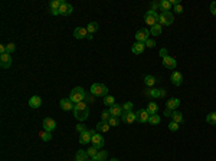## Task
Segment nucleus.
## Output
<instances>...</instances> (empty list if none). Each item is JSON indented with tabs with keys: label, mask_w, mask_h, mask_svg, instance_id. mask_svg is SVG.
Returning a JSON list of instances; mask_svg holds the SVG:
<instances>
[{
	"label": "nucleus",
	"mask_w": 216,
	"mask_h": 161,
	"mask_svg": "<svg viewBox=\"0 0 216 161\" xmlns=\"http://www.w3.org/2000/svg\"><path fill=\"white\" fill-rule=\"evenodd\" d=\"M74 115L75 118L78 121H85L90 115V108H88V104L86 102H78L75 104V108H74Z\"/></svg>",
	"instance_id": "f257e3e1"
},
{
	"label": "nucleus",
	"mask_w": 216,
	"mask_h": 161,
	"mask_svg": "<svg viewBox=\"0 0 216 161\" xmlns=\"http://www.w3.org/2000/svg\"><path fill=\"white\" fill-rule=\"evenodd\" d=\"M85 98H86V92H85V89H84L82 86H76V88H74V89L71 91V94H69V99H71L74 104L82 102Z\"/></svg>",
	"instance_id": "f03ea898"
},
{
	"label": "nucleus",
	"mask_w": 216,
	"mask_h": 161,
	"mask_svg": "<svg viewBox=\"0 0 216 161\" xmlns=\"http://www.w3.org/2000/svg\"><path fill=\"white\" fill-rule=\"evenodd\" d=\"M91 94L94 97H107L108 95V88L104 85V83H94L91 86Z\"/></svg>",
	"instance_id": "7ed1b4c3"
},
{
	"label": "nucleus",
	"mask_w": 216,
	"mask_h": 161,
	"mask_svg": "<svg viewBox=\"0 0 216 161\" xmlns=\"http://www.w3.org/2000/svg\"><path fill=\"white\" fill-rule=\"evenodd\" d=\"M159 22H160L161 26H170L171 23L174 22V16H173L171 12H161Z\"/></svg>",
	"instance_id": "20e7f679"
},
{
	"label": "nucleus",
	"mask_w": 216,
	"mask_h": 161,
	"mask_svg": "<svg viewBox=\"0 0 216 161\" xmlns=\"http://www.w3.org/2000/svg\"><path fill=\"white\" fill-rule=\"evenodd\" d=\"M159 19H160V16L157 15V12H153V10H149L147 13H145V16H144L145 23H147L149 26H151V27L159 23Z\"/></svg>",
	"instance_id": "39448f33"
},
{
	"label": "nucleus",
	"mask_w": 216,
	"mask_h": 161,
	"mask_svg": "<svg viewBox=\"0 0 216 161\" xmlns=\"http://www.w3.org/2000/svg\"><path fill=\"white\" fill-rule=\"evenodd\" d=\"M95 134H97V130H86L85 132L79 134V144H88Z\"/></svg>",
	"instance_id": "423d86ee"
},
{
	"label": "nucleus",
	"mask_w": 216,
	"mask_h": 161,
	"mask_svg": "<svg viewBox=\"0 0 216 161\" xmlns=\"http://www.w3.org/2000/svg\"><path fill=\"white\" fill-rule=\"evenodd\" d=\"M166 89H145L144 91V95L145 97H150V98H164L166 97Z\"/></svg>",
	"instance_id": "0eeeda50"
},
{
	"label": "nucleus",
	"mask_w": 216,
	"mask_h": 161,
	"mask_svg": "<svg viewBox=\"0 0 216 161\" xmlns=\"http://www.w3.org/2000/svg\"><path fill=\"white\" fill-rule=\"evenodd\" d=\"M149 118H150V114L147 112V109H138L135 112V121L140 124L149 122Z\"/></svg>",
	"instance_id": "6e6552de"
},
{
	"label": "nucleus",
	"mask_w": 216,
	"mask_h": 161,
	"mask_svg": "<svg viewBox=\"0 0 216 161\" xmlns=\"http://www.w3.org/2000/svg\"><path fill=\"white\" fill-rule=\"evenodd\" d=\"M43 130L48 132H52L53 130L56 128V121L52 120V118H49V116H46V118H43Z\"/></svg>",
	"instance_id": "1a4fd4ad"
},
{
	"label": "nucleus",
	"mask_w": 216,
	"mask_h": 161,
	"mask_svg": "<svg viewBox=\"0 0 216 161\" xmlns=\"http://www.w3.org/2000/svg\"><path fill=\"white\" fill-rule=\"evenodd\" d=\"M149 36H150V30L149 29H140L137 33H135V40L144 43L145 40H149L150 39Z\"/></svg>",
	"instance_id": "9d476101"
},
{
	"label": "nucleus",
	"mask_w": 216,
	"mask_h": 161,
	"mask_svg": "<svg viewBox=\"0 0 216 161\" xmlns=\"http://www.w3.org/2000/svg\"><path fill=\"white\" fill-rule=\"evenodd\" d=\"M91 142H92V145L95 147V148H98V150H102V147H104V144H105L104 138H102V135H101L100 132H97V134L94 135Z\"/></svg>",
	"instance_id": "9b49d317"
},
{
	"label": "nucleus",
	"mask_w": 216,
	"mask_h": 161,
	"mask_svg": "<svg viewBox=\"0 0 216 161\" xmlns=\"http://www.w3.org/2000/svg\"><path fill=\"white\" fill-rule=\"evenodd\" d=\"M170 81H171V83H173L174 86H180V85H182V82H183L182 72L174 71L173 73H171V76H170Z\"/></svg>",
	"instance_id": "f8f14e48"
},
{
	"label": "nucleus",
	"mask_w": 216,
	"mask_h": 161,
	"mask_svg": "<svg viewBox=\"0 0 216 161\" xmlns=\"http://www.w3.org/2000/svg\"><path fill=\"white\" fill-rule=\"evenodd\" d=\"M0 66L3 68V69H9L12 66V58L9 53L0 55Z\"/></svg>",
	"instance_id": "ddd939ff"
},
{
	"label": "nucleus",
	"mask_w": 216,
	"mask_h": 161,
	"mask_svg": "<svg viewBox=\"0 0 216 161\" xmlns=\"http://www.w3.org/2000/svg\"><path fill=\"white\" fill-rule=\"evenodd\" d=\"M59 105H61V108H62L63 111H66V112L75 108V104L71 101V99H69V98H63V99H61Z\"/></svg>",
	"instance_id": "4468645a"
},
{
	"label": "nucleus",
	"mask_w": 216,
	"mask_h": 161,
	"mask_svg": "<svg viewBox=\"0 0 216 161\" xmlns=\"http://www.w3.org/2000/svg\"><path fill=\"white\" fill-rule=\"evenodd\" d=\"M163 65L167 69H174L176 66H177V62H176L174 58H171L170 55H166V56L163 58Z\"/></svg>",
	"instance_id": "2eb2a0df"
},
{
	"label": "nucleus",
	"mask_w": 216,
	"mask_h": 161,
	"mask_svg": "<svg viewBox=\"0 0 216 161\" xmlns=\"http://www.w3.org/2000/svg\"><path fill=\"white\" fill-rule=\"evenodd\" d=\"M110 111V114H111V116H115V118H120V116H123L124 111H123V105H112L111 108L108 109Z\"/></svg>",
	"instance_id": "dca6fc26"
},
{
	"label": "nucleus",
	"mask_w": 216,
	"mask_h": 161,
	"mask_svg": "<svg viewBox=\"0 0 216 161\" xmlns=\"http://www.w3.org/2000/svg\"><path fill=\"white\" fill-rule=\"evenodd\" d=\"M86 36H88V30H86V27H76V29L74 30V38L75 39H85Z\"/></svg>",
	"instance_id": "f3484780"
},
{
	"label": "nucleus",
	"mask_w": 216,
	"mask_h": 161,
	"mask_svg": "<svg viewBox=\"0 0 216 161\" xmlns=\"http://www.w3.org/2000/svg\"><path fill=\"white\" fill-rule=\"evenodd\" d=\"M72 12H74V7L69 3H65V2H63L62 6L59 7V15H62V16H69Z\"/></svg>",
	"instance_id": "a211bd4d"
},
{
	"label": "nucleus",
	"mask_w": 216,
	"mask_h": 161,
	"mask_svg": "<svg viewBox=\"0 0 216 161\" xmlns=\"http://www.w3.org/2000/svg\"><path fill=\"white\" fill-rule=\"evenodd\" d=\"M144 49H145L144 43H141V42H135L134 45L131 46V52L134 53V55H141V53L144 52Z\"/></svg>",
	"instance_id": "6ab92c4d"
},
{
	"label": "nucleus",
	"mask_w": 216,
	"mask_h": 161,
	"mask_svg": "<svg viewBox=\"0 0 216 161\" xmlns=\"http://www.w3.org/2000/svg\"><path fill=\"white\" fill-rule=\"evenodd\" d=\"M121 120H123L124 124H133L135 121V112L130 111V112H124L123 116H121Z\"/></svg>",
	"instance_id": "aec40b11"
},
{
	"label": "nucleus",
	"mask_w": 216,
	"mask_h": 161,
	"mask_svg": "<svg viewBox=\"0 0 216 161\" xmlns=\"http://www.w3.org/2000/svg\"><path fill=\"white\" fill-rule=\"evenodd\" d=\"M42 105V98L41 97H37V95H33V97L29 99V107L30 108H39Z\"/></svg>",
	"instance_id": "412c9836"
},
{
	"label": "nucleus",
	"mask_w": 216,
	"mask_h": 161,
	"mask_svg": "<svg viewBox=\"0 0 216 161\" xmlns=\"http://www.w3.org/2000/svg\"><path fill=\"white\" fill-rule=\"evenodd\" d=\"M182 104V102H180V99L179 98H170V99H169L167 101V108L169 109H171V111H174L176 108H179V105Z\"/></svg>",
	"instance_id": "4be33fe9"
},
{
	"label": "nucleus",
	"mask_w": 216,
	"mask_h": 161,
	"mask_svg": "<svg viewBox=\"0 0 216 161\" xmlns=\"http://www.w3.org/2000/svg\"><path fill=\"white\" fill-rule=\"evenodd\" d=\"M95 130H97V132H108L110 131V124L107 122V121H101V122H98L97 124V128H95Z\"/></svg>",
	"instance_id": "5701e85b"
},
{
	"label": "nucleus",
	"mask_w": 216,
	"mask_h": 161,
	"mask_svg": "<svg viewBox=\"0 0 216 161\" xmlns=\"http://www.w3.org/2000/svg\"><path fill=\"white\" fill-rule=\"evenodd\" d=\"M147 112L150 114V115H156L157 112H159V104H156V102H149V104H147Z\"/></svg>",
	"instance_id": "b1692460"
},
{
	"label": "nucleus",
	"mask_w": 216,
	"mask_h": 161,
	"mask_svg": "<svg viewBox=\"0 0 216 161\" xmlns=\"http://www.w3.org/2000/svg\"><path fill=\"white\" fill-rule=\"evenodd\" d=\"M161 32H163V27H161L160 23H157V25H154L151 29H150V35H153V36H160Z\"/></svg>",
	"instance_id": "393cba45"
},
{
	"label": "nucleus",
	"mask_w": 216,
	"mask_h": 161,
	"mask_svg": "<svg viewBox=\"0 0 216 161\" xmlns=\"http://www.w3.org/2000/svg\"><path fill=\"white\" fill-rule=\"evenodd\" d=\"M171 121H174V122H177V124H183L184 118H183L182 112H179V111H173V114H171Z\"/></svg>",
	"instance_id": "a878e982"
},
{
	"label": "nucleus",
	"mask_w": 216,
	"mask_h": 161,
	"mask_svg": "<svg viewBox=\"0 0 216 161\" xmlns=\"http://www.w3.org/2000/svg\"><path fill=\"white\" fill-rule=\"evenodd\" d=\"M107 157H108V153H107V151L100 150V151H98V154L92 158V160H95V161H105V160H107Z\"/></svg>",
	"instance_id": "bb28decb"
},
{
	"label": "nucleus",
	"mask_w": 216,
	"mask_h": 161,
	"mask_svg": "<svg viewBox=\"0 0 216 161\" xmlns=\"http://www.w3.org/2000/svg\"><path fill=\"white\" fill-rule=\"evenodd\" d=\"M88 160H90V155L86 154V151L79 150L76 153V161H88Z\"/></svg>",
	"instance_id": "cd10ccee"
},
{
	"label": "nucleus",
	"mask_w": 216,
	"mask_h": 161,
	"mask_svg": "<svg viewBox=\"0 0 216 161\" xmlns=\"http://www.w3.org/2000/svg\"><path fill=\"white\" fill-rule=\"evenodd\" d=\"M104 105H107V107L111 108L112 105H115V98L112 97V95H107V97H104Z\"/></svg>",
	"instance_id": "c85d7f7f"
},
{
	"label": "nucleus",
	"mask_w": 216,
	"mask_h": 161,
	"mask_svg": "<svg viewBox=\"0 0 216 161\" xmlns=\"http://www.w3.org/2000/svg\"><path fill=\"white\" fill-rule=\"evenodd\" d=\"M62 3H63L62 0H52V2L49 3V7H51V10H59Z\"/></svg>",
	"instance_id": "c756f323"
},
{
	"label": "nucleus",
	"mask_w": 216,
	"mask_h": 161,
	"mask_svg": "<svg viewBox=\"0 0 216 161\" xmlns=\"http://www.w3.org/2000/svg\"><path fill=\"white\" fill-rule=\"evenodd\" d=\"M160 9L163 12H170V9H171L170 0H161L160 2Z\"/></svg>",
	"instance_id": "7c9ffc66"
},
{
	"label": "nucleus",
	"mask_w": 216,
	"mask_h": 161,
	"mask_svg": "<svg viewBox=\"0 0 216 161\" xmlns=\"http://www.w3.org/2000/svg\"><path fill=\"white\" fill-rule=\"evenodd\" d=\"M86 30H88V33H95L98 30V23L97 22H91V23H88V26H86Z\"/></svg>",
	"instance_id": "2f4dec72"
},
{
	"label": "nucleus",
	"mask_w": 216,
	"mask_h": 161,
	"mask_svg": "<svg viewBox=\"0 0 216 161\" xmlns=\"http://www.w3.org/2000/svg\"><path fill=\"white\" fill-rule=\"evenodd\" d=\"M206 122L210 125H216V112H210L206 115Z\"/></svg>",
	"instance_id": "473e14b6"
},
{
	"label": "nucleus",
	"mask_w": 216,
	"mask_h": 161,
	"mask_svg": "<svg viewBox=\"0 0 216 161\" xmlns=\"http://www.w3.org/2000/svg\"><path fill=\"white\" fill-rule=\"evenodd\" d=\"M144 83L147 86H153L154 83H156V78H154L153 75H145L144 76Z\"/></svg>",
	"instance_id": "72a5a7b5"
},
{
	"label": "nucleus",
	"mask_w": 216,
	"mask_h": 161,
	"mask_svg": "<svg viewBox=\"0 0 216 161\" xmlns=\"http://www.w3.org/2000/svg\"><path fill=\"white\" fill-rule=\"evenodd\" d=\"M160 116L157 115H150V118H149V124L150 125H159V124H160Z\"/></svg>",
	"instance_id": "f704fd0d"
},
{
	"label": "nucleus",
	"mask_w": 216,
	"mask_h": 161,
	"mask_svg": "<svg viewBox=\"0 0 216 161\" xmlns=\"http://www.w3.org/2000/svg\"><path fill=\"white\" fill-rule=\"evenodd\" d=\"M98 151H100V150H98V148H95V147H94V145H91L90 148L86 150V154L90 155V158H94V157H95V155H97V154H98Z\"/></svg>",
	"instance_id": "c9c22d12"
},
{
	"label": "nucleus",
	"mask_w": 216,
	"mask_h": 161,
	"mask_svg": "<svg viewBox=\"0 0 216 161\" xmlns=\"http://www.w3.org/2000/svg\"><path fill=\"white\" fill-rule=\"evenodd\" d=\"M41 138L43 140V141H51V138H52V135H51V132H48V131H45V130H43V131L41 132Z\"/></svg>",
	"instance_id": "e433bc0d"
},
{
	"label": "nucleus",
	"mask_w": 216,
	"mask_h": 161,
	"mask_svg": "<svg viewBox=\"0 0 216 161\" xmlns=\"http://www.w3.org/2000/svg\"><path fill=\"white\" fill-rule=\"evenodd\" d=\"M179 125L180 124H177V122H174V121H171L170 124H169L167 127H169V130H170V131H173V132H176V131H179Z\"/></svg>",
	"instance_id": "4c0bfd02"
},
{
	"label": "nucleus",
	"mask_w": 216,
	"mask_h": 161,
	"mask_svg": "<svg viewBox=\"0 0 216 161\" xmlns=\"http://www.w3.org/2000/svg\"><path fill=\"white\" fill-rule=\"evenodd\" d=\"M108 124H110V127H118L120 125V120L115 118V116H111L110 120H108Z\"/></svg>",
	"instance_id": "58836bf2"
},
{
	"label": "nucleus",
	"mask_w": 216,
	"mask_h": 161,
	"mask_svg": "<svg viewBox=\"0 0 216 161\" xmlns=\"http://www.w3.org/2000/svg\"><path fill=\"white\" fill-rule=\"evenodd\" d=\"M123 111L124 112H130V111H133V102H125V104L123 105Z\"/></svg>",
	"instance_id": "ea45409f"
},
{
	"label": "nucleus",
	"mask_w": 216,
	"mask_h": 161,
	"mask_svg": "<svg viewBox=\"0 0 216 161\" xmlns=\"http://www.w3.org/2000/svg\"><path fill=\"white\" fill-rule=\"evenodd\" d=\"M111 118V114H110V111H102V114H101V121H107Z\"/></svg>",
	"instance_id": "a19ab883"
},
{
	"label": "nucleus",
	"mask_w": 216,
	"mask_h": 161,
	"mask_svg": "<svg viewBox=\"0 0 216 161\" xmlns=\"http://www.w3.org/2000/svg\"><path fill=\"white\" fill-rule=\"evenodd\" d=\"M6 48H7V53H9V55H10L12 52H15V50H16V45L13 43V42H10L9 45H6Z\"/></svg>",
	"instance_id": "79ce46f5"
},
{
	"label": "nucleus",
	"mask_w": 216,
	"mask_h": 161,
	"mask_svg": "<svg viewBox=\"0 0 216 161\" xmlns=\"http://www.w3.org/2000/svg\"><path fill=\"white\" fill-rule=\"evenodd\" d=\"M144 45L147 46V48H154V46H156V40H153V39H149V40H145L144 42Z\"/></svg>",
	"instance_id": "37998d69"
},
{
	"label": "nucleus",
	"mask_w": 216,
	"mask_h": 161,
	"mask_svg": "<svg viewBox=\"0 0 216 161\" xmlns=\"http://www.w3.org/2000/svg\"><path fill=\"white\" fill-rule=\"evenodd\" d=\"M85 101H86V104H94V101H95V97H94L92 94H86V98H85Z\"/></svg>",
	"instance_id": "c03bdc74"
},
{
	"label": "nucleus",
	"mask_w": 216,
	"mask_h": 161,
	"mask_svg": "<svg viewBox=\"0 0 216 161\" xmlns=\"http://www.w3.org/2000/svg\"><path fill=\"white\" fill-rule=\"evenodd\" d=\"M76 131H78L79 134H82V132H85V131H86L85 125H84V124H78V125H76Z\"/></svg>",
	"instance_id": "a18cd8bd"
},
{
	"label": "nucleus",
	"mask_w": 216,
	"mask_h": 161,
	"mask_svg": "<svg viewBox=\"0 0 216 161\" xmlns=\"http://www.w3.org/2000/svg\"><path fill=\"white\" fill-rule=\"evenodd\" d=\"M157 9H160V2H151V10L156 12Z\"/></svg>",
	"instance_id": "49530a36"
},
{
	"label": "nucleus",
	"mask_w": 216,
	"mask_h": 161,
	"mask_svg": "<svg viewBox=\"0 0 216 161\" xmlns=\"http://www.w3.org/2000/svg\"><path fill=\"white\" fill-rule=\"evenodd\" d=\"M210 13H212L213 16H216V2H212V3H210Z\"/></svg>",
	"instance_id": "de8ad7c7"
},
{
	"label": "nucleus",
	"mask_w": 216,
	"mask_h": 161,
	"mask_svg": "<svg viewBox=\"0 0 216 161\" xmlns=\"http://www.w3.org/2000/svg\"><path fill=\"white\" fill-rule=\"evenodd\" d=\"M174 12H176V13H179V15H182V13H183V6H182V4L174 6Z\"/></svg>",
	"instance_id": "09e8293b"
},
{
	"label": "nucleus",
	"mask_w": 216,
	"mask_h": 161,
	"mask_svg": "<svg viewBox=\"0 0 216 161\" xmlns=\"http://www.w3.org/2000/svg\"><path fill=\"white\" fill-rule=\"evenodd\" d=\"M171 114H173V111H171V109H169V108L164 109V116H170V118H171Z\"/></svg>",
	"instance_id": "8fccbe9b"
},
{
	"label": "nucleus",
	"mask_w": 216,
	"mask_h": 161,
	"mask_svg": "<svg viewBox=\"0 0 216 161\" xmlns=\"http://www.w3.org/2000/svg\"><path fill=\"white\" fill-rule=\"evenodd\" d=\"M159 53H160V56L161 58H164V56H166V55H167V49H160V52H159Z\"/></svg>",
	"instance_id": "3c124183"
},
{
	"label": "nucleus",
	"mask_w": 216,
	"mask_h": 161,
	"mask_svg": "<svg viewBox=\"0 0 216 161\" xmlns=\"http://www.w3.org/2000/svg\"><path fill=\"white\" fill-rule=\"evenodd\" d=\"M170 3H171V6H177V4H180V2L179 0H170Z\"/></svg>",
	"instance_id": "603ef678"
},
{
	"label": "nucleus",
	"mask_w": 216,
	"mask_h": 161,
	"mask_svg": "<svg viewBox=\"0 0 216 161\" xmlns=\"http://www.w3.org/2000/svg\"><path fill=\"white\" fill-rule=\"evenodd\" d=\"M51 13H52L53 16H58L59 15V10H51Z\"/></svg>",
	"instance_id": "864d4df0"
},
{
	"label": "nucleus",
	"mask_w": 216,
	"mask_h": 161,
	"mask_svg": "<svg viewBox=\"0 0 216 161\" xmlns=\"http://www.w3.org/2000/svg\"><path fill=\"white\" fill-rule=\"evenodd\" d=\"M86 39H90V40H92V35L88 33V36H86Z\"/></svg>",
	"instance_id": "5fc2aeb1"
},
{
	"label": "nucleus",
	"mask_w": 216,
	"mask_h": 161,
	"mask_svg": "<svg viewBox=\"0 0 216 161\" xmlns=\"http://www.w3.org/2000/svg\"><path fill=\"white\" fill-rule=\"evenodd\" d=\"M110 161H120L118 158H112V160H110Z\"/></svg>",
	"instance_id": "6e6d98bb"
},
{
	"label": "nucleus",
	"mask_w": 216,
	"mask_h": 161,
	"mask_svg": "<svg viewBox=\"0 0 216 161\" xmlns=\"http://www.w3.org/2000/svg\"><path fill=\"white\" fill-rule=\"evenodd\" d=\"M88 161H95V160H92V158H90V160H88Z\"/></svg>",
	"instance_id": "4d7b16f0"
}]
</instances>
